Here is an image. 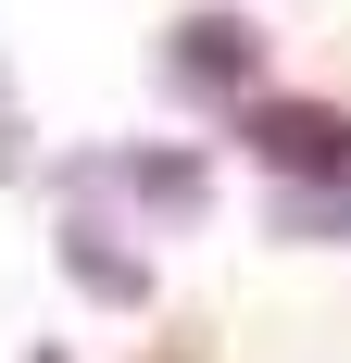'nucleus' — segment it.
I'll return each instance as SVG.
<instances>
[{
  "instance_id": "1",
  "label": "nucleus",
  "mask_w": 351,
  "mask_h": 363,
  "mask_svg": "<svg viewBox=\"0 0 351 363\" xmlns=\"http://www.w3.org/2000/svg\"><path fill=\"white\" fill-rule=\"evenodd\" d=\"M251 150L288 163V176H339V163H351V125L314 113V101H276V113H251Z\"/></svg>"
}]
</instances>
